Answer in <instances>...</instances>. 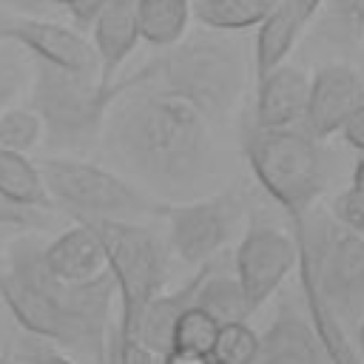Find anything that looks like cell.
Listing matches in <instances>:
<instances>
[{
  "instance_id": "cell-15",
  "label": "cell",
  "mask_w": 364,
  "mask_h": 364,
  "mask_svg": "<svg viewBox=\"0 0 364 364\" xmlns=\"http://www.w3.org/2000/svg\"><path fill=\"white\" fill-rule=\"evenodd\" d=\"M94 31V54H97V74L102 85L114 82L117 68L125 63V57L136 48L139 43V26H136V11L134 0H111L100 17L91 26Z\"/></svg>"
},
{
  "instance_id": "cell-32",
  "label": "cell",
  "mask_w": 364,
  "mask_h": 364,
  "mask_svg": "<svg viewBox=\"0 0 364 364\" xmlns=\"http://www.w3.org/2000/svg\"><path fill=\"white\" fill-rule=\"evenodd\" d=\"M108 3H111V0H71V3H68V11H71V17H74L80 26L91 28L94 20L100 17V11H102Z\"/></svg>"
},
{
  "instance_id": "cell-7",
  "label": "cell",
  "mask_w": 364,
  "mask_h": 364,
  "mask_svg": "<svg viewBox=\"0 0 364 364\" xmlns=\"http://www.w3.org/2000/svg\"><path fill=\"white\" fill-rule=\"evenodd\" d=\"M43 188L51 205L71 210L82 219H119L134 222L136 216L159 213V202H154L142 188L131 185L119 173L100 168L82 159H43L37 165Z\"/></svg>"
},
{
  "instance_id": "cell-19",
  "label": "cell",
  "mask_w": 364,
  "mask_h": 364,
  "mask_svg": "<svg viewBox=\"0 0 364 364\" xmlns=\"http://www.w3.org/2000/svg\"><path fill=\"white\" fill-rule=\"evenodd\" d=\"M304 20L296 11L293 0H279L273 6V11L259 23L256 31V43H253V68H256V80L270 74L273 68H279L284 63V57L290 54L299 31H301Z\"/></svg>"
},
{
  "instance_id": "cell-26",
  "label": "cell",
  "mask_w": 364,
  "mask_h": 364,
  "mask_svg": "<svg viewBox=\"0 0 364 364\" xmlns=\"http://www.w3.org/2000/svg\"><path fill=\"white\" fill-rule=\"evenodd\" d=\"M43 125L40 117L28 108L0 111V148L11 154H26L40 142Z\"/></svg>"
},
{
  "instance_id": "cell-3",
  "label": "cell",
  "mask_w": 364,
  "mask_h": 364,
  "mask_svg": "<svg viewBox=\"0 0 364 364\" xmlns=\"http://www.w3.org/2000/svg\"><path fill=\"white\" fill-rule=\"evenodd\" d=\"M247 80V63L236 43L225 34H193L159 57L136 68L131 77L117 80L119 88H154L173 94L199 108L213 125L236 105Z\"/></svg>"
},
{
  "instance_id": "cell-11",
  "label": "cell",
  "mask_w": 364,
  "mask_h": 364,
  "mask_svg": "<svg viewBox=\"0 0 364 364\" xmlns=\"http://www.w3.org/2000/svg\"><path fill=\"white\" fill-rule=\"evenodd\" d=\"M0 43H14L17 48L34 54L37 63H46L63 71L97 74V54L91 43L74 28H65L51 20L0 17Z\"/></svg>"
},
{
  "instance_id": "cell-21",
  "label": "cell",
  "mask_w": 364,
  "mask_h": 364,
  "mask_svg": "<svg viewBox=\"0 0 364 364\" xmlns=\"http://www.w3.org/2000/svg\"><path fill=\"white\" fill-rule=\"evenodd\" d=\"M276 3L279 0H193L191 11L205 28L216 34H230L259 26Z\"/></svg>"
},
{
  "instance_id": "cell-14",
  "label": "cell",
  "mask_w": 364,
  "mask_h": 364,
  "mask_svg": "<svg viewBox=\"0 0 364 364\" xmlns=\"http://www.w3.org/2000/svg\"><path fill=\"white\" fill-rule=\"evenodd\" d=\"M310 80L296 65H279L270 74L259 77L256 88V117L253 125L259 128H293L301 122L304 102H307Z\"/></svg>"
},
{
  "instance_id": "cell-34",
  "label": "cell",
  "mask_w": 364,
  "mask_h": 364,
  "mask_svg": "<svg viewBox=\"0 0 364 364\" xmlns=\"http://www.w3.org/2000/svg\"><path fill=\"white\" fill-rule=\"evenodd\" d=\"M162 364H208V358L185 353V350H171V353L162 355Z\"/></svg>"
},
{
  "instance_id": "cell-39",
  "label": "cell",
  "mask_w": 364,
  "mask_h": 364,
  "mask_svg": "<svg viewBox=\"0 0 364 364\" xmlns=\"http://www.w3.org/2000/svg\"><path fill=\"white\" fill-rule=\"evenodd\" d=\"M57 3H65V6H68V3H71V0H57Z\"/></svg>"
},
{
  "instance_id": "cell-33",
  "label": "cell",
  "mask_w": 364,
  "mask_h": 364,
  "mask_svg": "<svg viewBox=\"0 0 364 364\" xmlns=\"http://www.w3.org/2000/svg\"><path fill=\"white\" fill-rule=\"evenodd\" d=\"M341 136H344L353 148H358V151L364 154V105L341 125Z\"/></svg>"
},
{
  "instance_id": "cell-31",
  "label": "cell",
  "mask_w": 364,
  "mask_h": 364,
  "mask_svg": "<svg viewBox=\"0 0 364 364\" xmlns=\"http://www.w3.org/2000/svg\"><path fill=\"white\" fill-rule=\"evenodd\" d=\"M114 364H156V355L136 338H119L114 344Z\"/></svg>"
},
{
  "instance_id": "cell-38",
  "label": "cell",
  "mask_w": 364,
  "mask_h": 364,
  "mask_svg": "<svg viewBox=\"0 0 364 364\" xmlns=\"http://www.w3.org/2000/svg\"><path fill=\"white\" fill-rule=\"evenodd\" d=\"M358 355H364V324L358 330Z\"/></svg>"
},
{
  "instance_id": "cell-22",
  "label": "cell",
  "mask_w": 364,
  "mask_h": 364,
  "mask_svg": "<svg viewBox=\"0 0 364 364\" xmlns=\"http://www.w3.org/2000/svg\"><path fill=\"white\" fill-rule=\"evenodd\" d=\"M0 196L23 208H37V210L54 208L43 188L37 165L26 154H11L3 148H0Z\"/></svg>"
},
{
  "instance_id": "cell-30",
  "label": "cell",
  "mask_w": 364,
  "mask_h": 364,
  "mask_svg": "<svg viewBox=\"0 0 364 364\" xmlns=\"http://www.w3.org/2000/svg\"><path fill=\"white\" fill-rule=\"evenodd\" d=\"M48 219L37 208H23L0 196V228H40Z\"/></svg>"
},
{
  "instance_id": "cell-13",
  "label": "cell",
  "mask_w": 364,
  "mask_h": 364,
  "mask_svg": "<svg viewBox=\"0 0 364 364\" xmlns=\"http://www.w3.org/2000/svg\"><path fill=\"white\" fill-rule=\"evenodd\" d=\"M40 256H43L46 270L65 284H88V282L108 276L105 250L97 233L85 222L68 228L54 242L43 245Z\"/></svg>"
},
{
  "instance_id": "cell-5",
  "label": "cell",
  "mask_w": 364,
  "mask_h": 364,
  "mask_svg": "<svg viewBox=\"0 0 364 364\" xmlns=\"http://www.w3.org/2000/svg\"><path fill=\"white\" fill-rule=\"evenodd\" d=\"M100 239L119 296V338H136L145 307L165 282V250L154 230L119 219H82Z\"/></svg>"
},
{
  "instance_id": "cell-27",
  "label": "cell",
  "mask_w": 364,
  "mask_h": 364,
  "mask_svg": "<svg viewBox=\"0 0 364 364\" xmlns=\"http://www.w3.org/2000/svg\"><path fill=\"white\" fill-rule=\"evenodd\" d=\"M321 28L333 40L353 43L364 34V0H324Z\"/></svg>"
},
{
  "instance_id": "cell-29",
  "label": "cell",
  "mask_w": 364,
  "mask_h": 364,
  "mask_svg": "<svg viewBox=\"0 0 364 364\" xmlns=\"http://www.w3.org/2000/svg\"><path fill=\"white\" fill-rule=\"evenodd\" d=\"M23 48L0 43V108L17 94V88L26 80V63L20 57Z\"/></svg>"
},
{
  "instance_id": "cell-35",
  "label": "cell",
  "mask_w": 364,
  "mask_h": 364,
  "mask_svg": "<svg viewBox=\"0 0 364 364\" xmlns=\"http://www.w3.org/2000/svg\"><path fill=\"white\" fill-rule=\"evenodd\" d=\"M321 3H324V0H293V6H296V11L301 14V20H304V23H307V20L321 9Z\"/></svg>"
},
{
  "instance_id": "cell-41",
  "label": "cell",
  "mask_w": 364,
  "mask_h": 364,
  "mask_svg": "<svg viewBox=\"0 0 364 364\" xmlns=\"http://www.w3.org/2000/svg\"><path fill=\"white\" fill-rule=\"evenodd\" d=\"M0 242H3V233H0Z\"/></svg>"
},
{
  "instance_id": "cell-9",
  "label": "cell",
  "mask_w": 364,
  "mask_h": 364,
  "mask_svg": "<svg viewBox=\"0 0 364 364\" xmlns=\"http://www.w3.org/2000/svg\"><path fill=\"white\" fill-rule=\"evenodd\" d=\"M159 213L168 219V239L173 253L188 264H205L233 236L239 222V202L222 193L188 205H162Z\"/></svg>"
},
{
  "instance_id": "cell-17",
  "label": "cell",
  "mask_w": 364,
  "mask_h": 364,
  "mask_svg": "<svg viewBox=\"0 0 364 364\" xmlns=\"http://www.w3.org/2000/svg\"><path fill=\"white\" fill-rule=\"evenodd\" d=\"M296 262H299V282H301V293H304V301H307V313H310V327L327 355V364H361V355H358V347L347 338V330L344 324L336 318V313L327 307L318 284H316V276H313V264L307 259V253L296 245Z\"/></svg>"
},
{
  "instance_id": "cell-24",
  "label": "cell",
  "mask_w": 364,
  "mask_h": 364,
  "mask_svg": "<svg viewBox=\"0 0 364 364\" xmlns=\"http://www.w3.org/2000/svg\"><path fill=\"white\" fill-rule=\"evenodd\" d=\"M256 353H259V336L245 321H236V324L219 327L208 361H213V364H256Z\"/></svg>"
},
{
  "instance_id": "cell-16",
  "label": "cell",
  "mask_w": 364,
  "mask_h": 364,
  "mask_svg": "<svg viewBox=\"0 0 364 364\" xmlns=\"http://www.w3.org/2000/svg\"><path fill=\"white\" fill-rule=\"evenodd\" d=\"M213 270H216V262L210 259V262H205V264L196 270V276H193L191 282H185L176 293H168V296L159 293V296H154L151 304H148L145 313H142V321H139V330H136V341H139L142 347H148L154 355L171 353V350H173V330H176L179 316H182L188 307H193V299H196L199 284H202Z\"/></svg>"
},
{
  "instance_id": "cell-40",
  "label": "cell",
  "mask_w": 364,
  "mask_h": 364,
  "mask_svg": "<svg viewBox=\"0 0 364 364\" xmlns=\"http://www.w3.org/2000/svg\"><path fill=\"white\" fill-rule=\"evenodd\" d=\"M0 364H11V361H6V358H0Z\"/></svg>"
},
{
  "instance_id": "cell-37",
  "label": "cell",
  "mask_w": 364,
  "mask_h": 364,
  "mask_svg": "<svg viewBox=\"0 0 364 364\" xmlns=\"http://www.w3.org/2000/svg\"><path fill=\"white\" fill-rule=\"evenodd\" d=\"M353 188H361L364 191V154H361V159L353 168Z\"/></svg>"
},
{
  "instance_id": "cell-6",
  "label": "cell",
  "mask_w": 364,
  "mask_h": 364,
  "mask_svg": "<svg viewBox=\"0 0 364 364\" xmlns=\"http://www.w3.org/2000/svg\"><path fill=\"white\" fill-rule=\"evenodd\" d=\"M117 97V80L102 85L97 74H74L46 63L34 65L31 111L40 117L51 145H80L97 136Z\"/></svg>"
},
{
  "instance_id": "cell-2",
  "label": "cell",
  "mask_w": 364,
  "mask_h": 364,
  "mask_svg": "<svg viewBox=\"0 0 364 364\" xmlns=\"http://www.w3.org/2000/svg\"><path fill=\"white\" fill-rule=\"evenodd\" d=\"M31 239H17L9 250V267L0 270V299L14 321L31 336L102 358L111 299L117 293L111 273L88 284L54 279Z\"/></svg>"
},
{
  "instance_id": "cell-42",
  "label": "cell",
  "mask_w": 364,
  "mask_h": 364,
  "mask_svg": "<svg viewBox=\"0 0 364 364\" xmlns=\"http://www.w3.org/2000/svg\"><path fill=\"white\" fill-rule=\"evenodd\" d=\"M208 364H213V361H208Z\"/></svg>"
},
{
  "instance_id": "cell-12",
  "label": "cell",
  "mask_w": 364,
  "mask_h": 364,
  "mask_svg": "<svg viewBox=\"0 0 364 364\" xmlns=\"http://www.w3.org/2000/svg\"><path fill=\"white\" fill-rule=\"evenodd\" d=\"M364 105L361 77L341 63L321 65L307 88V102L301 114V131L310 139H327Z\"/></svg>"
},
{
  "instance_id": "cell-23",
  "label": "cell",
  "mask_w": 364,
  "mask_h": 364,
  "mask_svg": "<svg viewBox=\"0 0 364 364\" xmlns=\"http://www.w3.org/2000/svg\"><path fill=\"white\" fill-rule=\"evenodd\" d=\"M193 307H199L202 313H208L219 327L245 321V318L250 316L236 276L230 279V276H213V273H210V276L199 284L196 299H193Z\"/></svg>"
},
{
  "instance_id": "cell-4",
  "label": "cell",
  "mask_w": 364,
  "mask_h": 364,
  "mask_svg": "<svg viewBox=\"0 0 364 364\" xmlns=\"http://www.w3.org/2000/svg\"><path fill=\"white\" fill-rule=\"evenodd\" d=\"M245 156L262 188L299 225L324 188V159L299 128H245Z\"/></svg>"
},
{
  "instance_id": "cell-28",
  "label": "cell",
  "mask_w": 364,
  "mask_h": 364,
  "mask_svg": "<svg viewBox=\"0 0 364 364\" xmlns=\"http://www.w3.org/2000/svg\"><path fill=\"white\" fill-rule=\"evenodd\" d=\"M330 210H333L336 222H338L344 230L364 236V191H361V188H353V185H350L347 191H341V193L333 199Z\"/></svg>"
},
{
  "instance_id": "cell-18",
  "label": "cell",
  "mask_w": 364,
  "mask_h": 364,
  "mask_svg": "<svg viewBox=\"0 0 364 364\" xmlns=\"http://www.w3.org/2000/svg\"><path fill=\"white\" fill-rule=\"evenodd\" d=\"M256 364H327V355L310 321L282 310L264 336H259Z\"/></svg>"
},
{
  "instance_id": "cell-1",
  "label": "cell",
  "mask_w": 364,
  "mask_h": 364,
  "mask_svg": "<svg viewBox=\"0 0 364 364\" xmlns=\"http://www.w3.org/2000/svg\"><path fill=\"white\" fill-rule=\"evenodd\" d=\"M210 125L182 97L154 88H119L105 114V142L145 185L165 193H191L216 165Z\"/></svg>"
},
{
  "instance_id": "cell-36",
  "label": "cell",
  "mask_w": 364,
  "mask_h": 364,
  "mask_svg": "<svg viewBox=\"0 0 364 364\" xmlns=\"http://www.w3.org/2000/svg\"><path fill=\"white\" fill-rule=\"evenodd\" d=\"M31 364H74V361L65 358V355H60V353H43V355L31 358Z\"/></svg>"
},
{
  "instance_id": "cell-10",
  "label": "cell",
  "mask_w": 364,
  "mask_h": 364,
  "mask_svg": "<svg viewBox=\"0 0 364 364\" xmlns=\"http://www.w3.org/2000/svg\"><path fill=\"white\" fill-rule=\"evenodd\" d=\"M296 264V245L287 233L256 225L236 247V282L242 287L247 313H256L284 282Z\"/></svg>"
},
{
  "instance_id": "cell-25",
  "label": "cell",
  "mask_w": 364,
  "mask_h": 364,
  "mask_svg": "<svg viewBox=\"0 0 364 364\" xmlns=\"http://www.w3.org/2000/svg\"><path fill=\"white\" fill-rule=\"evenodd\" d=\"M216 333H219V324L208 313H202L199 307H188L179 316L176 330H173V350H185V353L208 358L216 341Z\"/></svg>"
},
{
  "instance_id": "cell-20",
  "label": "cell",
  "mask_w": 364,
  "mask_h": 364,
  "mask_svg": "<svg viewBox=\"0 0 364 364\" xmlns=\"http://www.w3.org/2000/svg\"><path fill=\"white\" fill-rule=\"evenodd\" d=\"M139 40L171 48L182 40L191 17V0H134Z\"/></svg>"
},
{
  "instance_id": "cell-8",
  "label": "cell",
  "mask_w": 364,
  "mask_h": 364,
  "mask_svg": "<svg viewBox=\"0 0 364 364\" xmlns=\"http://www.w3.org/2000/svg\"><path fill=\"white\" fill-rule=\"evenodd\" d=\"M296 245L307 253L316 284L336 318L355 321L364 310V236L333 225L318 242L301 219L296 225Z\"/></svg>"
}]
</instances>
